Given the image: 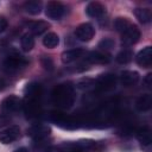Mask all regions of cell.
<instances>
[{
  "mask_svg": "<svg viewBox=\"0 0 152 152\" xmlns=\"http://www.w3.org/2000/svg\"><path fill=\"white\" fill-rule=\"evenodd\" d=\"M135 59H137V63L140 66L150 68L151 63H152V49H151V46H146L141 51H139Z\"/></svg>",
  "mask_w": 152,
  "mask_h": 152,
  "instance_id": "obj_7",
  "label": "cell"
},
{
  "mask_svg": "<svg viewBox=\"0 0 152 152\" xmlns=\"http://www.w3.org/2000/svg\"><path fill=\"white\" fill-rule=\"evenodd\" d=\"M114 45H115V42L112 39V38H103L100 43H99V48L102 50V51H109V50H112L113 48H114Z\"/></svg>",
  "mask_w": 152,
  "mask_h": 152,
  "instance_id": "obj_23",
  "label": "cell"
},
{
  "mask_svg": "<svg viewBox=\"0 0 152 152\" xmlns=\"http://www.w3.org/2000/svg\"><path fill=\"white\" fill-rule=\"evenodd\" d=\"M20 108V100L15 95H10L1 102V109L6 113H13L17 112Z\"/></svg>",
  "mask_w": 152,
  "mask_h": 152,
  "instance_id": "obj_6",
  "label": "cell"
},
{
  "mask_svg": "<svg viewBox=\"0 0 152 152\" xmlns=\"http://www.w3.org/2000/svg\"><path fill=\"white\" fill-rule=\"evenodd\" d=\"M45 152H63L61 146H50L45 150Z\"/></svg>",
  "mask_w": 152,
  "mask_h": 152,
  "instance_id": "obj_28",
  "label": "cell"
},
{
  "mask_svg": "<svg viewBox=\"0 0 152 152\" xmlns=\"http://www.w3.org/2000/svg\"><path fill=\"white\" fill-rule=\"evenodd\" d=\"M137 137H138V140L140 141V144L142 145V147H147L150 148L151 146V142H152V138H151V132L147 127H142L138 131L137 133Z\"/></svg>",
  "mask_w": 152,
  "mask_h": 152,
  "instance_id": "obj_15",
  "label": "cell"
},
{
  "mask_svg": "<svg viewBox=\"0 0 152 152\" xmlns=\"http://www.w3.org/2000/svg\"><path fill=\"white\" fill-rule=\"evenodd\" d=\"M26 64H27L26 59L21 56H17V55H10L4 61V68L8 72H15L19 69H21L23 66H25Z\"/></svg>",
  "mask_w": 152,
  "mask_h": 152,
  "instance_id": "obj_1",
  "label": "cell"
},
{
  "mask_svg": "<svg viewBox=\"0 0 152 152\" xmlns=\"http://www.w3.org/2000/svg\"><path fill=\"white\" fill-rule=\"evenodd\" d=\"M140 38V31L135 25H131L124 33H121V43L126 46L135 44Z\"/></svg>",
  "mask_w": 152,
  "mask_h": 152,
  "instance_id": "obj_3",
  "label": "cell"
},
{
  "mask_svg": "<svg viewBox=\"0 0 152 152\" xmlns=\"http://www.w3.org/2000/svg\"><path fill=\"white\" fill-rule=\"evenodd\" d=\"M7 25H8V23H7L6 18L4 15H0V33H2L7 28Z\"/></svg>",
  "mask_w": 152,
  "mask_h": 152,
  "instance_id": "obj_26",
  "label": "cell"
},
{
  "mask_svg": "<svg viewBox=\"0 0 152 152\" xmlns=\"http://www.w3.org/2000/svg\"><path fill=\"white\" fill-rule=\"evenodd\" d=\"M132 57H133L132 51L125 49V50L120 51V52L116 55L115 59H116V62L120 63V64H127V63H129V62L132 61Z\"/></svg>",
  "mask_w": 152,
  "mask_h": 152,
  "instance_id": "obj_21",
  "label": "cell"
},
{
  "mask_svg": "<svg viewBox=\"0 0 152 152\" xmlns=\"http://www.w3.org/2000/svg\"><path fill=\"white\" fill-rule=\"evenodd\" d=\"M144 83H145V86H146L147 88H151V86H152V74H148V75L145 77Z\"/></svg>",
  "mask_w": 152,
  "mask_h": 152,
  "instance_id": "obj_27",
  "label": "cell"
},
{
  "mask_svg": "<svg viewBox=\"0 0 152 152\" xmlns=\"http://www.w3.org/2000/svg\"><path fill=\"white\" fill-rule=\"evenodd\" d=\"M131 25H132V24L128 21L127 18H116L115 21H114V27H115V30H116L118 32H120V33H124Z\"/></svg>",
  "mask_w": 152,
  "mask_h": 152,
  "instance_id": "obj_22",
  "label": "cell"
},
{
  "mask_svg": "<svg viewBox=\"0 0 152 152\" xmlns=\"http://www.w3.org/2000/svg\"><path fill=\"white\" fill-rule=\"evenodd\" d=\"M83 53H84L83 49H71V50L64 51L62 53V62L65 63V64L71 63L76 59H78L80 57H82Z\"/></svg>",
  "mask_w": 152,
  "mask_h": 152,
  "instance_id": "obj_13",
  "label": "cell"
},
{
  "mask_svg": "<svg viewBox=\"0 0 152 152\" xmlns=\"http://www.w3.org/2000/svg\"><path fill=\"white\" fill-rule=\"evenodd\" d=\"M19 134H20V129L18 126H10V127L0 131V142L11 144L18 139Z\"/></svg>",
  "mask_w": 152,
  "mask_h": 152,
  "instance_id": "obj_5",
  "label": "cell"
},
{
  "mask_svg": "<svg viewBox=\"0 0 152 152\" xmlns=\"http://www.w3.org/2000/svg\"><path fill=\"white\" fill-rule=\"evenodd\" d=\"M87 61L89 63H95V64H107L110 61V56L106 52L101 51H93L88 55Z\"/></svg>",
  "mask_w": 152,
  "mask_h": 152,
  "instance_id": "obj_10",
  "label": "cell"
},
{
  "mask_svg": "<svg viewBox=\"0 0 152 152\" xmlns=\"http://www.w3.org/2000/svg\"><path fill=\"white\" fill-rule=\"evenodd\" d=\"M42 65L46 70H52L53 69V63H52V61H51L50 57H43L42 58Z\"/></svg>",
  "mask_w": 152,
  "mask_h": 152,
  "instance_id": "obj_24",
  "label": "cell"
},
{
  "mask_svg": "<svg viewBox=\"0 0 152 152\" xmlns=\"http://www.w3.org/2000/svg\"><path fill=\"white\" fill-rule=\"evenodd\" d=\"M49 24L46 21H43V20H38V21H33V23H30L28 24V27L31 30L32 33L34 34H42L44 33L48 28H49Z\"/></svg>",
  "mask_w": 152,
  "mask_h": 152,
  "instance_id": "obj_16",
  "label": "cell"
},
{
  "mask_svg": "<svg viewBox=\"0 0 152 152\" xmlns=\"http://www.w3.org/2000/svg\"><path fill=\"white\" fill-rule=\"evenodd\" d=\"M93 83H94L93 80L87 78V80H81V81L77 83V86H78V88H81V89H88L90 86H93Z\"/></svg>",
  "mask_w": 152,
  "mask_h": 152,
  "instance_id": "obj_25",
  "label": "cell"
},
{
  "mask_svg": "<svg viewBox=\"0 0 152 152\" xmlns=\"http://www.w3.org/2000/svg\"><path fill=\"white\" fill-rule=\"evenodd\" d=\"M34 46V39H33V36L30 34V33H25L23 37H21V49L24 51H31Z\"/></svg>",
  "mask_w": 152,
  "mask_h": 152,
  "instance_id": "obj_20",
  "label": "cell"
},
{
  "mask_svg": "<svg viewBox=\"0 0 152 152\" xmlns=\"http://www.w3.org/2000/svg\"><path fill=\"white\" fill-rule=\"evenodd\" d=\"M134 14L137 17V19L142 23V24H147L151 21L152 19V14H151V11L147 10V8H135L134 10Z\"/></svg>",
  "mask_w": 152,
  "mask_h": 152,
  "instance_id": "obj_17",
  "label": "cell"
},
{
  "mask_svg": "<svg viewBox=\"0 0 152 152\" xmlns=\"http://www.w3.org/2000/svg\"><path fill=\"white\" fill-rule=\"evenodd\" d=\"M95 34V28L93 27L91 24L89 23H84L81 24L76 30H75V36L78 40L81 42H88L90 40Z\"/></svg>",
  "mask_w": 152,
  "mask_h": 152,
  "instance_id": "obj_4",
  "label": "cell"
},
{
  "mask_svg": "<svg viewBox=\"0 0 152 152\" xmlns=\"http://www.w3.org/2000/svg\"><path fill=\"white\" fill-rule=\"evenodd\" d=\"M14 152H30L26 147H20V148H18V150H15Z\"/></svg>",
  "mask_w": 152,
  "mask_h": 152,
  "instance_id": "obj_29",
  "label": "cell"
},
{
  "mask_svg": "<svg viewBox=\"0 0 152 152\" xmlns=\"http://www.w3.org/2000/svg\"><path fill=\"white\" fill-rule=\"evenodd\" d=\"M86 13L91 18H99L104 14V6L97 1L89 2L88 6L86 7Z\"/></svg>",
  "mask_w": 152,
  "mask_h": 152,
  "instance_id": "obj_11",
  "label": "cell"
},
{
  "mask_svg": "<svg viewBox=\"0 0 152 152\" xmlns=\"http://www.w3.org/2000/svg\"><path fill=\"white\" fill-rule=\"evenodd\" d=\"M27 133L32 138H34L37 140H42V139L46 138L50 134V127L49 126H45V125H36V126L31 127L27 131Z\"/></svg>",
  "mask_w": 152,
  "mask_h": 152,
  "instance_id": "obj_8",
  "label": "cell"
},
{
  "mask_svg": "<svg viewBox=\"0 0 152 152\" xmlns=\"http://www.w3.org/2000/svg\"><path fill=\"white\" fill-rule=\"evenodd\" d=\"M115 82H116L115 76L112 75V74H103V75H101L96 80V83L102 89H110V88H113L115 86Z\"/></svg>",
  "mask_w": 152,
  "mask_h": 152,
  "instance_id": "obj_14",
  "label": "cell"
},
{
  "mask_svg": "<svg viewBox=\"0 0 152 152\" xmlns=\"http://www.w3.org/2000/svg\"><path fill=\"white\" fill-rule=\"evenodd\" d=\"M59 43V38L56 33L53 32H50L48 34H45V37L43 38V44L45 48H49V49H53L58 45Z\"/></svg>",
  "mask_w": 152,
  "mask_h": 152,
  "instance_id": "obj_18",
  "label": "cell"
},
{
  "mask_svg": "<svg viewBox=\"0 0 152 152\" xmlns=\"http://www.w3.org/2000/svg\"><path fill=\"white\" fill-rule=\"evenodd\" d=\"M65 12V7L63 4L58 2V1H50L46 5L45 8V14L48 18L53 19V20H58L64 15Z\"/></svg>",
  "mask_w": 152,
  "mask_h": 152,
  "instance_id": "obj_2",
  "label": "cell"
},
{
  "mask_svg": "<svg viewBox=\"0 0 152 152\" xmlns=\"http://www.w3.org/2000/svg\"><path fill=\"white\" fill-rule=\"evenodd\" d=\"M120 81L122 86L125 87H132L139 81V74L137 71H131V70H125L121 72Z\"/></svg>",
  "mask_w": 152,
  "mask_h": 152,
  "instance_id": "obj_9",
  "label": "cell"
},
{
  "mask_svg": "<svg viewBox=\"0 0 152 152\" xmlns=\"http://www.w3.org/2000/svg\"><path fill=\"white\" fill-rule=\"evenodd\" d=\"M152 106V96L151 94H144L140 95L135 101V108L139 112H146Z\"/></svg>",
  "mask_w": 152,
  "mask_h": 152,
  "instance_id": "obj_12",
  "label": "cell"
},
{
  "mask_svg": "<svg viewBox=\"0 0 152 152\" xmlns=\"http://www.w3.org/2000/svg\"><path fill=\"white\" fill-rule=\"evenodd\" d=\"M24 8L30 14H39L42 12V2L40 1H27L24 5Z\"/></svg>",
  "mask_w": 152,
  "mask_h": 152,
  "instance_id": "obj_19",
  "label": "cell"
},
{
  "mask_svg": "<svg viewBox=\"0 0 152 152\" xmlns=\"http://www.w3.org/2000/svg\"><path fill=\"white\" fill-rule=\"evenodd\" d=\"M4 88H5V81H4L2 78H0V91H1Z\"/></svg>",
  "mask_w": 152,
  "mask_h": 152,
  "instance_id": "obj_30",
  "label": "cell"
}]
</instances>
